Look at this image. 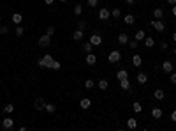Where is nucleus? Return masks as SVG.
Here are the masks:
<instances>
[{
	"label": "nucleus",
	"mask_w": 176,
	"mask_h": 131,
	"mask_svg": "<svg viewBox=\"0 0 176 131\" xmlns=\"http://www.w3.org/2000/svg\"><path fill=\"white\" fill-rule=\"evenodd\" d=\"M144 37H146V36H144V30H143V28H139L137 32L134 34V39H136V41H143Z\"/></svg>",
	"instance_id": "20"
},
{
	"label": "nucleus",
	"mask_w": 176,
	"mask_h": 131,
	"mask_svg": "<svg viewBox=\"0 0 176 131\" xmlns=\"http://www.w3.org/2000/svg\"><path fill=\"white\" fill-rule=\"evenodd\" d=\"M7 32H9V28H7L5 25H2V27H0V34H2V36H4V34H7Z\"/></svg>",
	"instance_id": "39"
},
{
	"label": "nucleus",
	"mask_w": 176,
	"mask_h": 131,
	"mask_svg": "<svg viewBox=\"0 0 176 131\" xmlns=\"http://www.w3.org/2000/svg\"><path fill=\"white\" fill-rule=\"evenodd\" d=\"M4 112H5V114H13V112H14V105H11V103L5 105V106H4Z\"/></svg>",
	"instance_id": "31"
},
{
	"label": "nucleus",
	"mask_w": 176,
	"mask_h": 131,
	"mask_svg": "<svg viewBox=\"0 0 176 131\" xmlns=\"http://www.w3.org/2000/svg\"><path fill=\"white\" fill-rule=\"evenodd\" d=\"M120 87H122L123 90H130V92H132V89H130V80H129V78L120 80Z\"/></svg>",
	"instance_id": "9"
},
{
	"label": "nucleus",
	"mask_w": 176,
	"mask_h": 131,
	"mask_svg": "<svg viewBox=\"0 0 176 131\" xmlns=\"http://www.w3.org/2000/svg\"><path fill=\"white\" fill-rule=\"evenodd\" d=\"M153 97L159 99V101H162V99L165 97V92H164L162 89H157V90H153Z\"/></svg>",
	"instance_id": "12"
},
{
	"label": "nucleus",
	"mask_w": 176,
	"mask_h": 131,
	"mask_svg": "<svg viewBox=\"0 0 176 131\" xmlns=\"http://www.w3.org/2000/svg\"><path fill=\"white\" fill-rule=\"evenodd\" d=\"M49 43H51V36H48V34H43L39 37V46L41 48H46V46H49Z\"/></svg>",
	"instance_id": "3"
},
{
	"label": "nucleus",
	"mask_w": 176,
	"mask_h": 131,
	"mask_svg": "<svg viewBox=\"0 0 176 131\" xmlns=\"http://www.w3.org/2000/svg\"><path fill=\"white\" fill-rule=\"evenodd\" d=\"M125 2H127V4H130V5H132V4H134V2H136V0H125Z\"/></svg>",
	"instance_id": "47"
},
{
	"label": "nucleus",
	"mask_w": 176,
	"mask_h": 131,
	"mask_svg": "<svg viewBox=\"0 0 176 131\" xmlns=\"http://www.w3.org/2000/svg\"><path fill=\"white\" fill-rule=\"evenodd\" d=\"M51 62H53V57L46 53L44 57H41V58L37 60V66H39V67H49V66H51Z\"/></svg>",
	"instance_id": "1"
},
{
	"label": "nucleus",
	"mask_w": 176,
	"mask_h": 131,
	"mask_svg": "<svg viewBox=\"0 0 176 131\" xmlns=\"http://www.w3.org/2000/svg\"><path fill=\"white\" fill-rule=\"evenodd\" d=\"M151 27L157 30V32H164V30H165V25H164L162 19H153V21H151Z\"/></svg>",
	"instance_id": "4"
},
{
	"label": "nucleus",
	"mask_w": 176,
	"mask_h": 131,
	"mask_svg": "<svg viewBox=\"0 0 176 131\" xmlns=\"http://www.w3.org/2000/svg\"><path fill=\"white\" fill-rule=\"evenodd\" d=\"M123 78H129V73L125 71V69H120V71L116 73V80L120 82V80H123Z\"/></svg>",
	"instance_id": "22"
},
{
	"label": "nucleus",
	"mask_w": 176,
	"mask_h": 131,
	"mask_svg": "<svg viewBox=\"0 0 176 131\" xmlns=\"http://www.w3.org/2000/svg\"><path fill=\"white\" fill-rule=\"evenodd\" d=\"M85 62H86L88 66H95V62H97V57H95L94 53H86V58H85Z\"/></svg>",
	"instance_id": "8"
},
{
	"label": "nucleus",
	"mask_w": 176,
	"mask_h": 131,
	"mask_svg": "<svg viewBox=\"0 0 176 131\" xmlns=\"http://www.w3.org/2000/svg\"><path fill=\"white\" fill-rule=\"evenodd\" d=\"M49 67H51V69H55V71H58V69H60L62 66H60V62H58V60H53V62H51V66H49Z\"/></svg>",
	"instance_id": "36"
},
{
	"label": "nucleus",
	"mask_w": 176,
	"mask_h": 131,
	"mask_svg": "<svg viewBox=\"0 0 176 131\" xmlns=\"http://www.w3.org/2000/svg\"><path fill=\"white\" fill-rule=\"evenodd\" d=\"M90 43L94 44V46L102 44V36H100V34H92V36H90Z\"/></svg>",
	"instance_id": "6"
},
{
	"label": "nucleus",
	"mask_w": 176,
	"mask_h": 131,
	"mask_svg": "<svg viewBox=\"0 0 176 131\" xmlns=\"http://www.w3.org/2000/svg\"><path fill=\"white\" fill-rule=\"evenodd\" d=\"M162 69L165 73H173V62H171V60H164V62H162Z\"/></svg>",
	"instance_id": "10"
},
{
	"label": "nucleus",
	"mask_w": 176,
	"mask_h": 131,
	"mask_svg": "<svg viewBox=\"0 0 176 131\" xmlns=\"http://www.w3.org/2000/svg\"><path fill=\"white\" fill-rule=\"evenodd\" d=\"M173 16H176V4L173 5Z\"/></svg>",
	"instance_id": "45"
},
{
	"label": "nucleus",
	"mask_w": 176,
	"mask_h": 131,
	"mask_svg": "<svg viewBox=\"0 0 176 131\" xmlns=\"http://www.w3.org/2000/svg\"><path fill=\"white\" fill-rule=\"evenodd\" d=\"M132 64L136 66V67H139V66L143 64V60H141V57H139V55H134V57H132Z\"/></svg>",
	"instance_id": "26"
},
{
	"label": "nucleus",
	"mask_w": 176,
	"mask_h": 131,
	"mask_svg": "<svg viewBox=\"0 0 176 131\" xmlns=\"http://www.w3.org/2000/svg\"><path fill=\"white\" fill-rule=\"evenodd\" d=\"M151 117H153V119H160V117H162V110H160V108H153V110H151Z\"/></svg>",
	"instance_id": "24"
},
{
	"label": "nucleus",
	"mask_w": 176,
	"mask_h": 131,
	"mask_svg": "<svg viewBox=\"0 0 176 131\" xmlns=\"http://www.w3.org/2000/svg\"><path fill=\"white\" fill-rule=\"evenodd\" d=\"M0 19H2V14H0Z\"/></svg>",
	"instance_id": "51"
},
{
	"label": "nucleus",
	"mask_w": 176,
	"mask_h": 131,
	"mask_svg": "<svg viewBox=\"0 0 176 131\" xmlns=\"http://www.w3.org/2000/svg\"><path fill=\"white\" fill-rule=\"evenodd\" d=\"M86 27H88V23L85 21V19H78V28H79V30H83V32H85Z\"/></svg>",
	"instance_id": "28"
},
{
	"label": "nucleus",
	"mask_w": 176,
	"mask_h": 131,
	"mask_svg": "<svg viewBox=\"0 0 176 131\" xmlns=\"http://www.w3.org/2000/svg\"><path fill=\"white\" fill-rule=\"evenodd\" d=\"M58 2H62V4H65V2H67V0H58Z\"/></svg>",
	"instance_id": "48"
},
{
	"label": "nucleus",
	"mask_w": 176,
	"mask_h": 131,
	"mask_svg": "<svg viewBox=\"0 0 176 131\" xmlns=\"http://www.w3.org/2000/svg\"><path fill=\"white\" fill-rule=\"evenodd\" d=\"M169 80H171V83H173V85H176V73H171Z\"/></svg>",
	"instance_id": "40"
},
{
	"label": "nucleus",
	"mask_w": 176,
	"mask_h": 131,
	"mask_svg": "<svg viewBox=\"0 0 176 131\" xmlns=\"http://www.w3.org/2000/svg\"><path fill=\"white\" fill-rule=\"evenodd\" d=\"M153 16H155V19H162L164 18V9H160V7L153 9Z\"/></svg>",
	"instance_id": "15"
},
{
	"label": "nucleus",
	"mask_w": 176,
	"mask_h": 131,
	"mask_svg": "<svg viewBox=\"0 0 176 131\" xmlns=\"http://www.w3.org/2000/svg\"><path fill=\"white\" fill-rule=\"evenodd\" d=\"M173 52H174V55H176V46H174V48H173Z\"/></svg>",
	"instance_id": "50"
},
{
	"label": "nucleus",
	"mask_w": 176,
	"mask_h": 131,
	"mask_svg": "<svg viewBox=\"0 0 176 131\" xmlns=\"http://www.w3.org/2000/svg\"><path fill=\"white\" fill-rule=\"evenodd\" d=\"M171 120H173V122H176V110H173V112H171Z\"/></svg>",
	"instance_id": "41"
},
{
	"label": "nucleus",
	"mask_w": 176,
	"mask_h": 131,
	"mask_svg": "<svg viewBox=\"0 0 176 131\" xmlns=\"http://www.w3.org/2000/svg\"><path fill=\"white\" fill-rule=\"evenodd\" d=\"M143 41H144V46H146V48H153L155 46V39L153 37H144Z\"/></svg>",
	"instance_id": "18"
},
{
	"label": "nucleus",
	"mask_w": 176,
	"mask_h": 131,
	"mask_svg": "<svg viewBox=\"0 0 176 131\" xmlns=\"http://www.w3.org/2000/svg\"><path fill=\"white\" fill-rule=\"evenodd\" d=\"M46 34H48V36H53V34H55V27H48Z\"/></svg>",
	"instance_id": "38"
},
{
	"label": "nucleus",
	"mask_w": 176,
	"mask_h": 131,
	"mask_svg": "<svg viewBox=\"0 0 176 131\" xmlns=\"http://www.w3.org/2000/svg\"><path fill=\"white\" fill-rule=\"evenodd\" d=\"M167 4H171V5H174V4H176V0H167Z\"/></svg>",
	"instance_id": "46"
},
{
	"label": "nucleus",
	"mask_w": 176,
	"mask_h": 131,
	"mask_svg": "<svg viewBox=\"0 0 176 131\" xmlns=\"http://www.w3.org/2000/svg\"><path fill=\"white\" fill-rule=\"evenodd\" d=\"M79 106H81L83 110H88V108L92 106V101H90V99H88V97H83V99H81V101H79Z\"/></svg>",
	"instance_id": "13"
},
{
	"label": "nucleus",
	"mask_w": 176,
	"mask_h": 131,
	"mask_svg": "<svg viewBox=\"0 0 176 131\" xmlns=\"http://www.w3.org/2000/svg\"><path fill=\"white\" fill-rule=\"evenodd\" d=\"M85 87H86V89H94V87H95V82H94V80H90V78H88L86 82H85Z\"/></svg>",
	"instance_id": "35"
},
{
	"label": "nucleus",
	"mask_w": 176,
	"mask_h": 131,
	"mask_svg": "<svg viewBox=\"0 0 176 131\" xmlns=\"http://www.w3.org/2000/svg\"><path fill=\"white\" fill-rule=\"evenodd\" d=\"M127 128H129V129H136V128H137V120H136V119H129V120H127Z\"/></svg>",
	"instance_id": "25"
},
{
	"label": "nucleus",
	"mask_w": 176,
	"mask_h": 131,
	"mask_svg": "<svg viewBox=\"0 0 176 131\" xmlns=\"http://www.w3.org/2000/svg\"><path fill=\"white\" fill-rule=\"evenodd\" d=\"M2 128H4V129H7V131H9V129H13V128H14V120H13L11 117L2 119Z\"/></svg>",
	"instance_id": "5"
},
{
	"label": "nucleus",
	"mask_w": 176,
	"mask_h": 131,
	"mask_svg": "<svg viewBox=\"0 0 176 131\" xmlns=\"http://www.w3.org/2000/svg\"><path fill=\"white\" fill-rule=\"evenodd\" d=\"M132 110H134V112H136V114H139V112H141V110H143V106H141V103H132Z\"/></svg>",
	"instance_id": "33"
},
{
	"label": "nucleus",
	"mask_w": 176,
	"mask_h": 131,
	"mask_svg": "<svg viewBox=\"0 0 176 131\" xmlns=\"http://www.w3.org/2000/svg\"><path fill=\"white\" fill-rule=\"evenodd\" d=\"M53 2H55V0H44V4H46V5H51Z\"/></svg>",
	"instance_id": "44"
},
{
	"label": "nucleus",
	"mask_w": 176,
	"mask_h": 131,
	"mask_svg": "<svg viewBox=\"0 0 176 131\" xmlns=\"http://www.w3.org/2000/svg\"><path fill=\"white\" fill-rule=\"evenodd\" d=\"M173 39H174V41H176V32H174V34H173Z\"/></svg>",
	"instance_id": "49"
},
{
	"label": "nucleus",
	"mask_w": 176,
	"mask_h": 131,
	"mask_svg": "<svg viewBox=\"0 0 176 131\" xmlns=\"http://www.w3.org/2000/svg\"><path fill=\"white\" fill-rule=\"evenodd\" d=\"M83 36H85V32H83V30H74V34H72V37H74V41H81L83 39Z\"/></svg>",
	"instance_id": "17"
},
{
	"label": "nucleus",
	"mask_w": 176,
	"mask_h": 131,
	"mask_svg": "<svg viewBox=\"0 0 176 131\" xmlns=\"http://www.w3.org/2000/svg\"><path fill=\"white\" fill-rule=\"evenodd\" d=\"M160 50H167V43H160Z\"/></svg>",
	"instance_id": "43"
},
{
	"label": "nucleus",
	"mask_w": 176,
	"mask_h": 131,
	"mask_svg": "<svg viewBox=\"0 0 176 131\" xmlns=\"http://www.w3.org/2000/svg\"><path fill=\"white\" fill-rule=\"evenodd\" d=\"M111 16L118 19V18L122 16V13H120V9H118V7H115V9H113V11H111Z\"/></svg>",
	"instance_id": "32"
},
{
	"label": "nucleus",
	"mask_w": 176,
	"mask_h": 131,
	"mask_svg": "<svg viewBox=\"0 0 176 131\" xmlns=\"http://www.w3.org/2000/svg\"><path fill=\"white\" fill-rule=\"evenodd\" d=\"M86 4H88L90 7H97V5H99V0H86Z\"/></svg>",
	"instance_id": "37"
},
{
	"label": "nucleus",
	"mask_w": 176,
	"mask_h": 131,
	"mask_svg": "<svg viewBox=\"0 0 176 131\" xmlns=\"http://www.w3.org/2000/svg\"><path fill=\"white\" fill-rule=\"evenodd\" d=\"M137 82H139V83H146V82H148V76L144 75V73H139V75H137Z\"/></svg>",
	"instance_id": "29"
},
{
	"label": "nucleus",
	"mask_w": 176,
	"mask_h": 131,
	"mask_svg": "<svg viewBox=\"0 0 176 131\" xmlns=\"http://www.w3.org/2000/svg\"><path fill=\"white\" fill-rule=\"evenodd\" d=\"M118 43L122 44V46H125V44H129V36L127 34H118Z\"/></svg>",
	"instance_id": "11"
},
{
	"label": "nucleus",
	"mask_w": 176,
	"mask_h": 131,
	"mask_svg": "<svg viewBox=\"0 0 176 131\" xmlns=\"http://www.w3.org/2000/svg\"><path fill=\"white\" fill-rule=\"evenodd\" d=\"M109 16H111V11H109V9H106V7H102L100 11H99V18H100V19H109Z\"/></svg>",
	"instance_id": "7"
},
{
	"label": "nucleus",
	"mask_w": 176,
	"mask_h": 131,
	"mask_svg": "<svg viewBox=\"0 0 176 131\" xmlns=\"http://www.w3.org/2000/svg\"><path fill=\"white\" fill-rule=\"evenodd\" d=\"M123 23H125V25H134V23H136V18H134L132 14H125V16H123Z\"/></svg>",
	"instance_id": "14"
},
{
	"label": "nucleus",
	"mask_w": 176,
	"mask_h": 131,
	"mask_svg": "<svg viewBox=\"0 0 176 131\" xmlns=\"http://www.w3.org/2000/svg\"><path fill=\"white\" fill-rule=\"evenodd\" d=\"M11 19H13V23H16V25H19V23H21V21H23V16H21V14H19V13H14Z\"/></svg>",
	"instance_id": "21"
},
{
	"label": "nucleus",
	"mask_w": 176,
	"mask_h": 131,
	"mask_svg": "<svg viewBox=\"0 0 176 131\" xmlns=\"http://www.w3.org/2000/svg\"><path fill=\"white\" fill-rule=\"evenodd\" d=\"M44 110H46L48 114H53L55 110H56V106L55 105H49V103H44Z\"/></svg>",
	"instance_id": "27"
},
{
	"label": "nucleus",
	"mask_w": 176,
	"mask_h": 131,
	"mask_svg": "<svg viewBox=\"0 0 176 131\" xmlns=\"http://www.w3.org/2000/svg\"><path fill=\"white\" fill-rule=\"evenodd\" d=\"M130 48H134V50L137 48V41H136V39H134V41H130Z\"/></svg>",
	"instance_id": "42"
},
{
	"label": "nucleus",
	"mask_w": 176,
	"mask_h": 131,
	"mask_svg": "<svg viewBox=\"0 0 176 131\" xmlns=\"http://www.w3.org/2000/svg\"><path fill=\"white\" fill-rule=\"evenodd\" d=\"M97 87H99L100 90H108V87H109V82H108V80H104V78H102V80H99Z\"/></svg>",
	"instance_id": "16"
},
{
	"label": "nucleus",
	"mask_w": 176,
	"mask_h": 131,
	"mask_svg": "<svg viewBox=\"0 0 176 131\" xmlns=\"http://www.w3.org/2000/svg\"><path fill=\"white\" fill-rule=\"evenodd\" d=\"M92 50H94V44H92L90 41L83 44V52H85V53H92Z\"/></svg>",
	"instance_id": "23"
},
{
	"label": "nucleus",
	"mask_w": 176,
	"mask_h": 131,
	"mask_svg": "<svg viewBox=\"0 0 176 131\" xmlns=\"http://www.w3.org/2000/svg\"><path fill=\"white\" fill-rule=\"evenodd\" d=\"M108 60H109L111 64H118L120 60H122V53L118 52V50H113V52L108 55Z\"/></svg>",
	"instance_id": "2"
},
{
	"label": "nucleus",
	"mask_w": 176,
	"mask_h": 131,
	"mask_svg": "<svg viewBox=\"0 0 176 131\" xmlns=\"http://www.w3.org/2000/svg\"><path fill=\"white\" fill-rule=\"evenodd\" d=\"M14 34H16L18 37H21V36L25 34V30H23V27H21V25H16V30H14Z\"/></svg>",
	"instance_id": "30"
},
{
	"label": "nucleus",
	"mask_w": 176,
	"mask_h": 131,
	"mask_svg": "<svg viewBox=\"0 0 176 131\" xmlns=\"http://www.w3.org/2000/svg\"><path fill=\"white\" fill-rule=\"evenodd\" d=\"M81 13H83V7H81L79 4H76V5H74V14H76V16H81Z\"/></svg>",
	"instance_id": "34"
},
{
	"label": "nucleus",
	"mask_w": 176,
	"mask_h": 131,
	"mask_svg": "<svg viewBox=\"0 0 176 131\" xmlns=\"http://www.w3.org/2000/svg\"><path fill=\"white\" fill-rule=\"evenodd\" d=\"M44 99L43 97H39V99H35V103H34V106H35V110H43L44 108Z\"/></svg>",
	"instance_id": "19"
}]
</instances>
